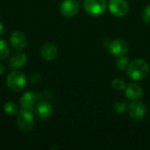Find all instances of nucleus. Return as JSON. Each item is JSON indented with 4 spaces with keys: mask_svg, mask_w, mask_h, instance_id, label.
Listing matches in <instances>:
<instances>
[{
    "mask_svg": "<svg viewBox=\"0 0 150 150\" xmlns=\"http://www.w3.org/2000/svg\"><path fill=\"white\" fill-rule=\"evenodd\" d=\"M149 65L144 59H136L129 62L127 70V76L133 81H142L149 73Z\"/></svg>",
    "mask_w": 150,
    "mask_h": 150,
    "instance_id": "nucleus-1",
    "label": "nucleus"
},
{
    "mask_svg": "<svg viewBox=\"0 0 150 150\" xmlns=\"http://www.w3.org/2000/svg\"><path fill=\"white\" fill-rule=\"evenodd\" d=\"M27 83L26 76L24 73L20 71H12L11 72L6 78V84L8 88L15 92L22 91Z\"/></svg>",
    "mask_w": 150,
    "mask_h": 150,
    "instance_id": "nucleus-2",
    "label": "nucleus"
},
{
    "mask_svg": "<svg viewBox=\"0 0 150 150\" xmlns=\"http://www.w3.org/2000/svg\"><path fill=\"white\" fill-rule=\"evenodd\" d=\"M18 127L21 132L27 133L30 132L34 125V118L32 112V110L28 109H22L18 113L17 119Z\"/></svg>",
    "mask_w": 150,
    "mask_h": 150,
    "instance_id": "nucleus-3",
    "label": "nucleus"
},
{
    "mask_svg": "<svg viewBox=\"0 0 150 150\" xmlns=\"http://www.w3.org/2000/svg\"><path fill=\"white\" fill-rule=\"evenodd\" d=\"M107 5L106 0H84L83 3L85 12L92 17H98L104 14Z\"/></svg>",
    "mask_w": 150,
    "mask_h": 150,
    "instance_id": "nucleus-4",
    "label": "nucleus"
},
{
    "mask_svg": "<svg viewBox=\"0 0 150 150\" xmlns=\"http://www.w3.org/2000/svg\"><path fill=\"white\" fill-rule=\"evenodd\" d=\"M128 112L130 118L134 121L142 120L147 114V108L143 102L138 100H133L128 106Z\"/></svg>",
    "mask_w": 150,
    "mask_h": 150,
    "instance_id": "nucleus-5",
    "label": "nucleus"
},
{
    "mask_svg": "<svg viewBox=\"0 0 150 150\" xmlns=\"http://www.w3.org/2000/svg\"><path fill=\"white\" fill-rule=\"evenodd\" d=\"M108 9L113 16L122 18L129 12V4L126 0H110Z\"/></svg>",
    "mask_w": 150,
    "mask_h": 150,
    "instance_id": "nucleus-6",
    "label": "nucleus"
},
{
    "mask_svg": "<svg viewBox=\"0 0 150 150\" xmlns=\"http://www.w3.org/2000/svg\"><path fill=\"white\" fill-rule=\"evenodd\" d=\"M109 52L116 57L126 55L129 50V44L124 40H115L109 45Z\"/></svg>",
    "mask_w": 150,
    "mask_h": 150,
    "instance_id": "nucleus-7",
    "label": "nucleus"
},
{
    "mask_svg": "<svg viewBox=\"0 0 150 150\" xmlns=\"http://www.w3.org/2000/svg\"><path fill=\"white\" fill-rule=\"evenodd\" d=\"M79 11V4L76 0H64L60 5V11L65 18H73Z\"/></svg>",
    "mask_w": 150,
    "mask_h": 150,
    "instance_id": "nucleus-8",
    "label": "nucleus"
},
{
    "mask_svg": "<svg viewBox=\"0 0 150 150\" xmlns=\"http://www.w3.org/2000/svg\"><path fill=\"white\" fill-rule=\"evenodd\" d=\"M10 43L14 49L23 50L27 45V39L22 32L15 31L10 36Z\"/></svg>",
    "mask_w": 150,
    "mask_h": 150,
    "instance_id": "nucleus-9",
    "label": "nucleus"
},
{
    "mask_svg": "<svg viewBox=\"0 0 150 150\" xmlns=\"http://www.w3.org/2000/svg\"><path fill=\"white\" fill-rule=\"evenodd\" d=\"M57 54H58L57 47L52 42L46 43L45 45H43V47L40 49V55L42 59L47 62H51L54 60L55 57L57 56Z\"/></svg>",
    "mask_w": 150,
    "mask_h": 150,
    "instance_id": "nucleus-10",
    "label": "nucleus"
},
{
    "mask_svg": "<svg viewBox=\"0 0 150 150\" xmlns=\"http://www.w3.org/2000/svg\"><path fill=\"white\" fill-rule=\"evenodd\" d=\"M125 94L126 97L130 100H138L143 96V90L139 84L131 83L127 85L125 89Z\"/></svg>",
    "mask_w": 150,
    "mask_h": 150,
    "instance_id": "nucleus-11",
    "label": "nucleus"
},
{
    "mask_svg": "<svg viewBox=\"0 0 150 150\" xmlns=\"http://www.w3.org/2000/svg\"><path fill=\"white\" fill-rule=\"evenodd\" d=\"M27 62V56L24 53H15L11 56L9 60V66L11 69H18L23 67Z\"/></svg>",
    "mask_w": 150,
    "mask_h": 150,
    "instance_id": "nucleus-12",
    "label": "nucleus"
},
{
    "mask_svg": "<svg viewBox=\"0 0 150 150\" xmlns=\"http://www.w3.org/2000/svg\"><path fill=\"white\" fill-rule=\"evenodd\" d=\"M36 112L40 120H47L52 115L53 107L50 103L47 101H41L36 106Z\"/></svg>",
    "mask_w": 150,
    "mask_h": 150,
    "instance_id": "nucleus-13",
    "label": "nucleus"
},
{
    "mask_svg": "<svg viewBox=\"0 0 150 150\" xmlns=\"http://www.w3.org/2000/svg\"><path fill=\"white\" fill-rule=\"evenodd\" d=\"M36 95L32 92V91H27L25 92L19 99V103L22 108L24 109H28V110H33L35 103H36Z\"/></svg>",
    "mask_w": 150,
    "mask_h": 150,
    "instance_id": "nucleus-14",
    "label": "nucleus"
},
{
    "mask_svg": "<svg viewBox=\"0 0 150 150\" xmlns=\"http://www.w3.org/2000/svg\"><path fill=\"white\" fill-rule=\"evenodd\" d=\"M4 112L9 116H14L18 113V106L14 102H7L4 105Z\"/></svg>",
    "mask_w": 150,
    "mask_h": 150,
    "instance_id": "nucleus-15",
    "label": "nucleus"
},
{
    "mask_svg": "<svg viewBox=\"0 0 150 150\" xmlns=\"http://www.w3.org/2000/svg\"><path fill=\"white\" fill-rule=\"evenodd\" d=\"M9 54H10V47L8 43L4 40L0 39V60L6 59Z\"/></svg>",
    "mask_w": 150,
    "mask_h": 150,
    "instance_id": "nucleus-16",
    "label": "nucleus"
},
{
    "mask_svg": "<svg viewBox=\"0 0 150 150\" xmlns=\"http://www.w3.org/2000/svg\"><path fill=\"white\" fill-rule=\"evenodd\" d=\"M128 106L126 102L123 101H118L115 103L114 105V112L118 114H124L127 112V111H128Z\"/></svg>",
    "mask_w": 150,
    "mask_h": 150,
    "instance_id": "nucleus-17",
    "label": "nucleus"
},
{
    "mask_svg": "<svg viewBox=\"0 0 150 150\" xmlns=\"http://www.w3.org/2000/svg\"><path fill=\"white\" fill-rule=\"evenodd\" d=\"M129 60L127 56H120L116 62V66L120 70H126L127 69V66L129 64Z\"/></svg>",
    "mask_w": 150,
    "mask_h": 150,
    "instance_id": "nucleus-18",
    "label": "nucleus"
},
{
    "mask_svg": "<svg viewBox=\"0 0 150 150\" xmlns=\"http://www.w3.org/2000/svg\"><path fill=\"white\" fill-rule=\"evenodd\" d=\"M112 87L118 91H125L127 85L125 83V82L121 79V78H114L112 81Z\"/></svg>",
    "mask_w": 150,
    "mask_h": 150,
    "instance_id": "nucleus-19",
    "label": "nucleus"
},
{
    "mask_svg": "<svg viewBox=\"0 0 150 150\" xmlns=\"http://www.w3.org/2000/svg\"><path fill=\"white\" fill-rule=\"evenodd\" d=\"M142 18L145 23L150 24V4L146 5L143 8L142 11Z\"/></svg>",
    "mask_w": 150,
    "mask_h": 150,
    "instance_id": "nucleus-20",
    "label": "nucleus"
},
{
    "mask_svg": "<svg viewBox=\"0 0 150 150\" xmlns=\"http://www.w3.org/2000/svg\"><path fill=\"white\" fill-rule=\"evenodd\" d=\"M4 71H5V67H4V65L2 64V63H0V76L3 75V74L4 73Z\"/></svg>",
    "mask_w": 150,
    "mask_h": 150,
    "instance_id": "nucleus-21",
    "label": "nucleus"
},
{
    "mask_svg": "<svg viewBox=\"0 0 150 150\" xmlns=\"http://www.w3.org/2000/svg\"><path fill=\"white\" fill-rule=\"evenodd\" d=\"M3 31H4V25H3L2 22L0 21V34H2Z\"/></svg>",
    "mask_w": 150,
    "mask_h": 150,
    "instance_id": "nucleus-22",
    "label": "nucleus"
}]
</instances>
